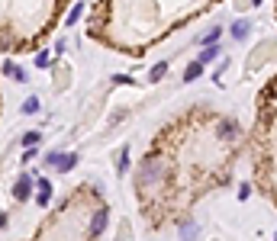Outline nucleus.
I'll return each mask as SVG.
<instances>
[{"label": "nucleus", "instance_id": "obj_1", "mask_svg": "<svg viewBox=\"0 0 277 241\" xmlns=\"http://www.w3.org/2000/svg\"><path fill=\"white\" fill-rule=\"evenodd\" d=\"M168 180V167L164 164H158L152 158V161H145V164H138V171H136V187H142V190H148V187H158V183H164Z\"/></svg>", "mask_w": 277, "mask_h": 241}, {"label": "nucleus", "instance_id": "obj_2", "mask_svg": "<svg viewBox=\"0 0 277 241\" xmlns=\"http://www.w3.org/2000/svg\"><path fill=\"white\" fill-rule=\"evenodd\" d=\"M48 164H52L58 174H68L77 164V155H58V151H52V155H48Z\"/></svg>", "mask_w": 277, "mask_h": 241}, {"label": "nucleus", "instance_id": "obj_3", "mask_svg": "<svg viewBox=\"0 0 277 241\" xmlns=\"http://www.w3.org/2000/svg\"><path fill=\"white\" fill-rule=\"evenodd\" d=\"M29 193H32V177H29V174H23V177L16 180V187H13V196H16V200H20V202H26V200H29Z\"/></svg>", "mask_w": 277, "mask_h": 241}, {"label": "nucleus", "instance_id": "obj_4", "mask_svg": "<svg viewBox=\"0 0 277 241\" xmlns=\"http://www.w3.org/2000/svg\"><path fill=\"white\" fill-rule=\"evenodd\" d=\"M36 187H39L36 202L39 206H48V202H52V183H48V180H36Z\"/></svg>", "mask_w": 277, "mask_h": 241}, {"label": "nucleus", "instance_id": "obj_5", "mask_svg": "<svg viewBox=\"0 0 277 241\" xmlns=\"http://www.w3.org/2000/svg\"><path fill=\"white\" fill-rule=\"evenodd\" d=\"M107 222H110V212L107 209H100V212H93V222H91V235L97 238V235L107 228Z\"/></svg>", "mask_w": 277, "mask_h": 241}, {"label": "nucleus", "instance_id": "obj_6", "mask_svg": "<svg viewBox=\"0 0 277 241\" xmlns=\"http://www.w3.org/2000/svg\"><path fill=\"white\" fill-rule=\"evenodd\" d=\"M248 32H252V20H235V23H232V36H235V39H245Z\"/></svg>", "mask_w": 277, "mask_h": 241}, {"label": "nucleus", "instance_id": "obj_7", "mask_svg": "<svg viewBox=\"0 0 277 241\" xmlns=\"http://www.w3.org/2000/svg\"><path fill=\"white\" fill-rule=\"evenodd\" d=\"M219 36H223V29H219V26H209L207 36H200V42H203V45H216V42H219Z\"/></svg>", "mask_w": 277, "mask_h": 241}, {"label": "nucleus", "instance_id": "obj_8", "mask_svg": "<svg viewBox=\"0 0 277 241\" xmlns=\"http://www.w3.org/2000/svg\"><path fill=\"white\" fill-rule=\"evenodd\" d=\"M116 171H119V174H126V171H129V145H126V148H119V161H116Z\"/></svg>", "mask_w": 277, "mask_h": 241}, {"label": "nucleus", "instance_id": "obj_9", "mask_svg": "<svg viewBox=\"0 0 277 241\" xmlns=\"http://www.w3.org/2000/svg\"><path fill=\"white\" fill-rule=\"evenodd\" d=\"M203 74V64L200 61H193V64H187V71H184V80H197Z\"/></svg>", "mask_w": 277, "mask_h": 241}, {"label": "nucleus", "instance_id": "obj_10", "mask_svg": "<svg viewBox=\"0 0 277 241\" xmlns=\"http://www.w3.org/2000/svg\"><path fill=\"white\" fill-rule=\"evenodd\" d=\"M216 55H219V45H207V52H203V55H200V58H197V61H200V64H203V68H207V64H209V61H213Z\"/></svg>", "mask_w": 277, "mask_h": 241}, {"label": "nucleus", "instance_id": "obj_11", "mask_svg": "<svg viewBox=\"0 0 277 241\" xmlns=\"http://www.w3.org/2000/svg\"><path fill=\"white\" fill-rule=\"evenodd\" d=\"M3 74H7V78H13V80H26V74L16 68V64H10V61L3 64Z\"/></svg>", "mask_w": 277, "mask_h": 241}, {"label": "nucleus", "instance_id": "obj_12", "mask_svg": "<svg viewBox=\"0 0 277 241\" xmlns=\"http://www.w3.org/2000/svg\"><path fill=\"white\" fill-rule=\"evenodd\" d=\"M23 113H26V116H32V113H39V100H36V97H29V100L23 103Z\"/></svg>", "mask_w": 277, "mask_h": 241}, {"label": "nucleus", "instance_id": "obj_13", "mask_svg": "<svg viewBox=\"0 0 277 241\" xmlns=\"http://www.w3.org/2000/svg\"><path fill=\"white\" fill-rule=\"evenodd\" d=\"M164 74H168V64H155V68H152V74H148V78H152V80H162Z\"/></svg>", "mask_w": 277, "mask_h": 241}, {"label": "nucleus", "instance_id": "obj_14", "mask_svg": "<svg viewBox=\"0 0 277 241\" xmlns=\"http://www.w3.org/2000/svg\"><path fill=\"white\" fill-rule=\"evenodd\" d=\"M39 139H42L39 132H26V135H23V145H26V148H36V145H39Z\"/></svg>", "mask_w": 277, "mask_h": 241}, {"label": "nucleus", "instance_id": "obj_15", "mask_svg": "<svg viewBox=\"0 0 277 241\" xmlns=\"http://www.w3.org/2000/svg\"><path fill=\"white\" fill-rule=\"evenodd\" d=\"M81 10H84V7L77 3V7H74V10H71V13H68V20H65V23H68V26H74V23H77V16H81Z\"/></svg>", "mask_w": 277, "mask_h": 241}, {"label": "nucleus", "instance_id": "obj_16", "mask_svg": "<svg viewBox=\"0 0 277 241\" xmlns=\"http://www.w3.org/2000/svg\"><path fill=\"white\" fill-rule=\"evenodd\" d=\"M36 64H39V68H48L52 61H48V55H46V52H39V55H36Z\"/></svg>", "mask_w": 277, "mask_h": 241}, {"label": "nucleus", "instance_id": "obj_17", "mask_svg": "<svg viewBox=\"0 0 277 241\" xmlns=\"http://www.w3.org/2000/svg\"><path fill=\"white\" fill-rule=\"evenodd\" d=\"M113 84H132V78H126V74H113Z\"/></svg>", "mask_w": 277, "mask_h": 241}]
</instances>
